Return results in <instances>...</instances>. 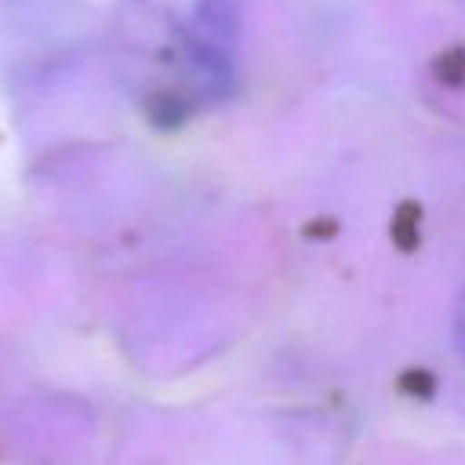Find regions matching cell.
<instances>
[{"label":"cell","mask_w":465,"mask_h":465,"mask_svg":"<svg viewBox=\"0 0 465 465\" xmlns=\"http://www.w3.org/2000/svg\"><path fill=\"white\" fill-rule=\"evenodd\" d=\"M452 338H456V348H459V354H462V361H465V291H462V297H459V303H456V316H452Z\"/></svg>","instance_id":"7a4b0ae2"},{"label":"cell","mask_w":465,"mask_h":465,"mask_svg":"<svg viewBox=\"0 0 465 465\" xmlns=\"http://www.w3.org/2000/svg\"><path fill=\"white\" fill-rule=\"evenodd\" d=\"M240 42L242 0H122L112 64L150 122L179 128L232 96Z\"/></svg>","instance_id":"6da1fadb"},{"label":"cell","mask_w":465,"mask_h":465,"mask_svg":"<svg viewBox=\"0 0 465 465\" xmlns=\"http://www.w3.org/2000/svg\"><path fill=\"white\" fill-rule=\"evenodd\" d=\"M459 4H465V0H459Z\"/></svg>","instance_id":"3957f363"}]
</instances>
